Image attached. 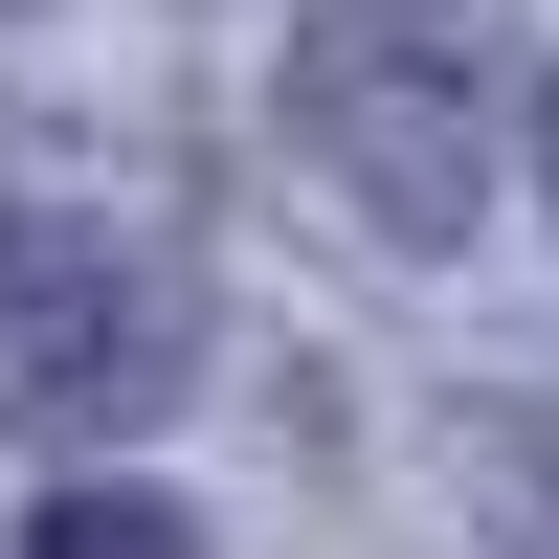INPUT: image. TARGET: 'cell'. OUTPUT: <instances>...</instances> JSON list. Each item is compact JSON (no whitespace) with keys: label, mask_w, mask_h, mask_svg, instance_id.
<instances>
[{"label":"cell","mask_w":559,"mask_h":559,"mask_svg":"<svg viewBox=\"0 0 559 559\" xmlns=\"http://www.w3.org/2000/svg\"><path fill=\"white\" fill-rule=\"evenodd\" d=\"M292 157L381 247H448L492 202V23L471 0H313L292 23Z\"/></svg>","instance_id":"1"},{"label":"cell","mask_w":559,"mask_h":559,"mask_svg":"<svg viewBox=\"0 0 559 559\" xmlns=\"http://www.w3.org/2000/svg\"><path fill=\"white\" fill-rule=\"evenodd\" d=\"M179 381H202V336H179L157 269H134L112 224H23L0 202V426L112 448V426H157Z\"/></svg>","instance_id":"2"},{"label":"cell","mask_w":559,"mask_h":559,"mask_svg":"<svg viewBox=\"0 0 559 559\" xmlns=\"http://www.w3.org/2000/svg\"><path fill=\"white\" fill-rule=\"evenodd\" d=\"M471 471L515 515V559H559V403H471Z\"/></svg>","instance_id":"3"},{"label":"cell","mask_w":559,"mask_h":559,"mask_svg":"<svg viewBox=\"0 0 559 559\" xmlns=\"http://www.w3.org/2000/svg\"><path fill=\"white\" fill-rule=\"evenodd\" d=\"M23 559H202V537H179V492H45Z\"/></svg>","instance_id":"4"},{"label":"cell","mask_w":559,"mask_h":559,"mask_svg":"<svg viewBox=\"0 0 559 559\" xmlns=\"http://www.w3.org/2000/svg\"><path fill=\"white\" fill-rule=\"evenodd\" d=\"M537 157H559V90H537Z\"/></svg>","instance_id":"5"}]
</instances>
